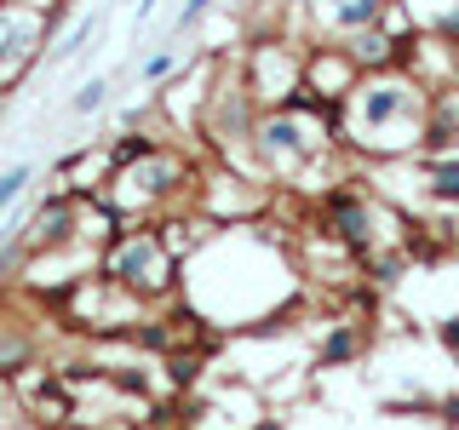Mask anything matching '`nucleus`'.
<instances>
[{"label": "nucleus", "instance_id": "nucleus-1", "mask_svg": "<svg viewBox=\"0 0 459 430\" xmlns=\"http://www.w3.org/2000/svg\"><path fill=\"white\" fill-rule=\"evenodd\" d=\"M178 293L195 310V322L247 327L253 315H276L281 305H293L299 276L276 236H264L258 224H224L184 258Z\"/></svg>", "mask_w": 459, "mask_h": 430}, {"label": "nucleus", "instance_id": "nucleus-2", "mask_svg": "<svg viewBox=\"0 0 459 430\" xmlns=\"http://www.w3.org/2000/svg\"><path fill=\"white\" fill-rule=\"evenodd\" d=\"M425 109L430 92L408 69L356 75V86L333 104V138L339 150L362 155V161H408V155H420Z\"/></svg>", "mask_w": 459, "mask_h": 430}, {"label": "nucleus", "instance_id": "nucleus-3", "mask_svg": "<svg viewBox=\"0 0 459 430\" xmlns=\"http://www.w3.org/2000/svg\"><path fill=\"white\" fill-rule=\"evenodd\" d=\"M339 138H333V109H293V104H270L253 115L247 143H241V172L264 184H305L322 161H333Z\"/></svg>", "mask_w": 459, "mask_h": 430}, {"label": "nucleus", "instance_id": "nucleus-4", "mask_svg": "<svg viewBox=\"0 0 459 430\" xmlns=\"http://www.w3.org/2000/svg\"><path fill=\"white\" fill-rule=\"evenodd\" d=\"M178 270L184 258L167 247L161 224H126L115 241L98 247V276L115 281L138 305H161V298L178 293Z\"/></svg>", "mask_w": 459, "mask_h": 430}, {"label": "nucleus", "instance_id": "nucleus-5", "mask_svg": "<svg viewBox=\"0 0 459 430\" xmlns=\"http://www.w3.org/2000/svg\"><path fill=\"white\" fill-rule=\"evenodd\" d=\"M190 184H195L190 161H184L172 143H155V150H143V155H138V161H126V167H115V172H109L104 195L115 201V207H121V219H126V224H150L155 212L178 207V201L190 195Z\"/></svg>", "mask_w": 459, "mask_h": 430}, {"label": "nucleus", "instance_id": "nucleus-6", "mask_svg": "<svg viewBox=\"0 0 459 430\" xmlns=\"http://www.w3.org/2000/svg\"><path fill=\"white\" fill-rule=\"evenodd\" d=\"M322 229H327V241H339V247L356 258V264H368L385 241V207L344 172L339 184L322 190Z\"/></svg>", "mask_w": 459, "mask_h": 430}, {"label": "nucleus", "instance_id": "nucleus-7", "mask_svg": "<svg viewBox=\"0 0 459 430\" xmlns=\"http://www.w3.org/2000/svg\"><path fill=\"white\" fill-rule=\"evenodd\" d=\"M52 35V12L29 0H0V92L18 86L40 64V47Z\"/></svg>", "mask_w": 459, "mask_h": 430}, {"label": "nucleus", "instance_id": "nucleus-8", "mask_svg": "<svg viewBox=\"0 0 459 430\" xmlns=\"http://www.w3.org/2000/svg\"><path fill=\"white\" fill-rule=\"evenodd\" d=\"M327 47H339L344 57H351V69H356V75H385V69H402V64H408L413 23L402 18V6H391L379 23L351 29L344 40H327Z\"/></svg>", "mask_w": 459, "mask_h": 430}, {"label": "nucleus", "instance_id": "nucleus-9", "mask_svg": "<svg viewBox=\"0 0 459 430\" xmlns=\"http://www.w3.org/2000/svg\"><path fill=\"white\" fill-rule=\"evenodd\" d=\"M299 81H305V47L293 40H253V52L241 57V86L253 92L258 109L281 104Z\"/></svg>", "mask_w": 459, "mask_h": 430}, {"label": "nucleus", "instance_id": "nucleus-10", "mask_svg": "<svg viewBox=\"0 0 459 430\" xmlns=\"http://www.w3.org/2000/svg\"><path fill=\"white\" fill-rule=\"evenodd\" d=\"M75 241H81V195H75V190L47 195L35 212H23V224H18V247H23V258H40V253H57V247H75Z\"/></svg>", "mask_w": 459, "mask_h": 430}, {"label": "nucleus", "instance_id": "nucleus-11", "mask_svg": "<svg viewBox=\"0 0 459 430\" xmlns=\"http://www.w3.org/2000/svg\"><path fill=\"white\" fill-rule=\"evenodd\" d=\"M195 207L212 224H247L264 212V178H253V172H212L195 190Z\"/></svg>", "mask_w": 459, "mask_h": 430}, {"label": "nucleus", "instance_id": "nucleus-12", "mask_svg": "<svg viewBox=\"0 0 459 430\" xmlns=\"http://www.w3.org/2000/svg\"><path fill=\"white\" fill-rule=\"evenodd\" d=\"M391 6L396 0H310L299 18H305V29H310V47H322V40H344L351 29L379 23Z\"/></svg>", "mask_w": 459, "mask_h": 430}, {"label": "nucleus", "instance_id": "nucleus-13", "mask_svg": "<svg viewBox=\"0 0 459 430\" xmlns=\"http://www.w3.org/2000/svg\"><path fill=\"white\" fill-rule=\"evenodd\" d=\"M299 86H305L322 109H333L339 98L356 86V69H351V57H344L339 47L322 40V47H305V81H299Z\"/></svg>", "mask_w": 459, "mask_h": 430}, {"label": "nucleus", "instance_id": "nucleus-14", "mask_svg": "<svg viewBox=\"0 0 459 430\" xmlns=\"http://www.w3.org/2000/svg\"><path fill=\"white\" fill-rule=\"evenodd\" d=\"M396 6H402V18L413 23V35L459 47V0H396Z\"/></svg>", "mask_w": 459, "mask_h": 430}, {"label": "nucleus", "instance_id": "nucleus-15", "mask_svg": "<svg viewBox=\"0 0 459 430\" xmlns=\"http://www.w3.org/2000/svg\"><path fill=\"white\" fill-rule=\"evenodd\" d=\"M362 350H368V322L339 315V322L327 327V339L316 344V362H322V367H344V362H362Z\"/></svg>", "mask_w": 459, "mask_h": 430}, {"label": "nucleus", "instance_id": "nucleus-16", "mask_svg": "<svg viewBox=\"0 0 459 430\" xmlns=\"http://www.w3.org/2000/svg\"><path fill=\"white\" fill-rule=\"evenodd\" d=\"M420 167H425V201L430 207H459V150L420 155Z\"/></svg>", "mask_w": 459, "mask_h": 430}, {"label": "nucleus", "instance_id": "nucleus-17", "mask_svg": "<svg viewBox=\"0 0 459 430\" xmlns=\"http://www.w3.org/2000/svg\"><path fill=\"white\" fill-rule=\"evenodd\" d=\"M178 69H184V52H178V40H167L161 52H150V57L138 64V81H143V86H161V81L178 75Z\"/></svg>", "mask_w": 459, "mask_h": 430}, {"label": "nucleus", "instance_id": "nucleus-18", "mask_svg": "<svg viewBox=\"0 0 459 430\" xmlns=\"http://www.w3.org/2000/svg\"><path fill=\"white\" fill-rule=\"evenodd\" d=\"M109 92H115V86H109V75H92V81H81V86H75V98H69V115H75V121H86V115H98V109L109 104Z\"/></svg>", "mask_w": 459, "mask_h": 430}, {"label": "nucleus", "instance_id": "nucleus-19", "mask_svg": "<svg viewBox=\"0 0 459 430\" xmlns=\"http://www.w3.org/2000/svg\"><path fill=\"white\" fill-rule=\"evenodd\" d=\"M29 333L23 327H12V322H0V373H18V367H29Z\"/></svg>", "mask_w": 459, "mask_h": 430}, {"label": "nucleus", "instance_id": "nucleus-20", "mask_svg": "<svg viewBox=\"0 0 459 430\" xmlns=\"http://www.w3.org/2000/svg\"><path fill=\"white\" fill-rule=\"evenodd\" d=\"M29 184H35V167H29V161H18V167L0 172V219H6V212L29 195Z\"/></svg>", "mask_w": 459, "mask_h": 430}, {"label": "nucleus", "instance_id": "nucleus-21", "mask_svg": "<svg viewBox=\"0 0 459 430\" xmlns=\"http://www.w3.org/2000/svg\"><path fill=\"white\" fill-rule=\"evenodd\" d=\"M207 12H219V0H184V6H178V18H172V40H184V35H190V29H195L201 18H207Z\"/></svg>", "mask_w": 459, "mask_h": 430}, {"label": "nucleus", "instance_id": "nucleus-22", "mask_svg": "<svg viewBox=\"0 0 459 430\" xmlns=\"http://www.w3.org/2000/svg\"><path fill=\"white\" fill-rule=\"evenodd\" d=\"M92 35H98V18H81V23L69 29L64 40H57V52H52V57H81V52H86V40H92Z\"/></svg>", "mask_w": 459, "mask_h": 430}, {"label": "nucleus", "instance_id": "nucleus-23", "mask_svg": "<svg viewBox=\"0 0 459 430\" xmlns=\"http://www.w3.org/2000/svg\"><path fill=\"white\" fill-rule=\"evenodd\" d=\"M437 344L459 362V315H442V322H437Z\"/></svg>", "mask_w": 459, "mask_h": 430}, {"label": "nucleus", "instance_id": "nucleus-24", "mask_svg": "<svg viewBox=\"0 0 459 430\" xmlns=\"http://www.w3.org/2000/svg\"><path fill=\"white\" fill-rule=\"evenodd\" d=\"M155 6H161V0H138V23H150V18H155Z\"/></svg>", "mask_w": 459, "mask_h": 430}, {"label": "nucleus", "instance_id": "nucleus-25", "mask_svg": "<svg viewBox=\"0 0 459 430\" xmlns=\"http://www.w3.org/2000/svg\"><path fill=\"white\" fill-rule=\"evenodd\" d=\"M276 6H281V12H305L310 0H276Z\"/></svg>", "mask_w": 459, "mask_h": 430}, {"label": "nucleus", "instance_id": "nucleus-26", "mask_svg": "<svg viewBox=\"0 0 459 430\" xmlns=\"http://www.w3.org/2000/svg\"><path fill=\"white\" fill-rule=\"evenodd\" d=\"M29 6H47V12H52V0H29Z\"/></svg>", "mask_w": 459, "mask_h": 430}]
</instances>
